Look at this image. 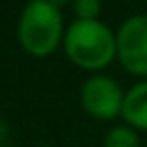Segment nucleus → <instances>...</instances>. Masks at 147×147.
Here are the masks:
<instances>
[{"label":"nucleus","instance_id":"obj_1","mask_svg":"<svg viewBox=\"0 0 147 147\" xmlns=\"http://www.w3.org/2000/svg\"><path fill=\"white\" fill-rule=\"evenodd\" d=\"M63 50L74 65L97 71L117 56V32L100 20H76L65 30Z\"/></svg>","mask_w":147,"mask_h":147},{"label":"nucleus","instance_id":"obj_2","mask_svg":"<svg viewBox=\"0 0 147 147\" xmlns=\"http://www.w3.org/2000/svg\"><path fill=\"white\" fill-rule=\"evenodd\" d=\"M65 37L61 9L50 0H28L18 20V39L24 52L37 59L50 56Z\"/></svg>","mask_w":147,"mask_h":147},{"label":"nucleus","instance_id":"obj_3","mask_svg":"<svg viewBox=\"0 0 147 147\" xmlns=\"http://www.w3.org/2000/svg\"><path fill=\"white\" fill-rule=\"evenodd\" d=\"M117 59L132 76L147 78V15L128 18L117 30Z\"/></svg>","mask_w":147,"mask_h":147},{"label":"nucleus","instance_id":"obj_4","mask_svg":"<svg viewBox=\"0 0 147 147\" xmlns=\"http://www.w3.org/2000/svg\"><path fill=\"white\" fill-rule=\"evenodd\" d=\"M125 93L121 91L119 82L110 76L97 74L91 76L89 80H84L82 89H80V104L91 117L102 121L115 119L121 115L123 108Z\"/></svg>","mask_w":147,"mask_h":147},{"label":"nucleus","instance_id":"obj_5","mask_svg":"<svg viewBox=\"0 0 147 147\" xmlns=\"http://www.w3.org/2000/svg\"><path fill=\"white\" fill-rule=\"evenodd\" d=\"M121 119L134 130H147V80L136 82L125 93Z\"/></svg>","mask_w":147,"mask_h":147},{"label":"nucleus","instance_id":"obj_6","mask_svg":"<svg viewBox=\"0 0 147 147\" xmlns=\"http://www.w3.org/2000/svg\"><path fill=\"white\" fill-rule=\"evenodd\" d=\"M104 147H141L138 134L130 125H115L104 136Z\"/></svg>","mask_w":147,"mask_h":147},{"label":"nucleus","instance_id":"obj_7","mask_svg":"<svg viewBox=\"0 0 147 147\" xmlns=\"http://www.w3.org/2000/svg\"><path fill=\"white\" fill-rule=\"evenodd\" d=\"M102 11V0H74L76 20H97Z\"/></svg>","mask_w":147,"mask_h":147},{"label":"nucleus","instance_id":"obj_8","mask_svg":"<svg viewBox=\"0 0 147 147\" xmlns=\"http://www.w3.org/2000/svg\"><path fill=\"white\" fill-rule=\"evenodd\" d=\"M7 136H9V128H7L5 119L0 117V147H5V143H7Z\"/></svg>","mask_w":147,"mask_h":147},{"label":"nucleus","instance_id":"obj_9","mask_svg":"<svg viewBox=\"0 0 147 147\" xmlns=\"http://www.w3.org/2000/svg\"><path fill=\"white\" fill-rule=\"evenodd\" d=\"M50 2H52L54 7H59V9H61V7H65V5H69V2H74V0H50Z\"/></svg>","mask_w":147,"mask_h":147},{"label":"nucleus","instance_id":"obj_10","mask_svg":"<svg viewBox=\"0 0 147 147\" xmlns=\"http://www.w3.org/2000/svg\"><path fill=\"white\" fill-rule=\"evenodd\" d=\"M39 147H46V145H39Z\"/></svg>","mask_w":147,"mask_h":147}]
</instances>
